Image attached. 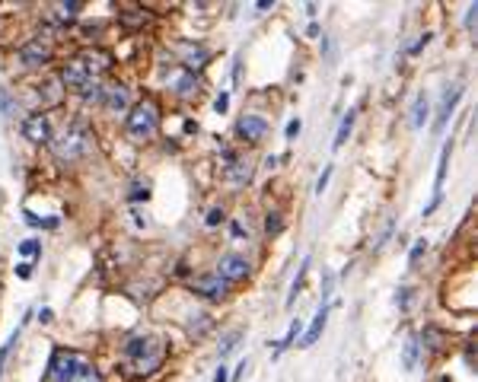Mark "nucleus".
Wrapping results in <instances>:
<instances>
[{
    "mask_svg": "<svg viewBox=\"0 0 478 382\" xmlns=\"http://www.w3.org/2000/svg\"><path fill=\"white\" fill-rule=\"evenodd\" d=\"M236 134H239L246 144H258V140H265V134H268V121L261 118V115L249 112L236 121Z\"/></svg>",
    "mask_w": 478,
    "mask_h": 382,
    "instance_id": "0eeeda50",
    "label": "nucleus"
},
{
    "mask_svg": "<svg viewBox=\"0 0 478 382\" xmlns=\"http://www.w3.org/2000/svg\"><path fill=\"white\" fill-rule=\"evenodd\" d=\"M239 337H242V328H233L229 335H223V341L217 344V354H220V360L233 354V350H236V341H239Z\"/></svg>",
    "mask_w": 478,
    "mask_h": 382,
    "instance_id": "b1692460",
    "label": "nucleus"
},
{
    "mask_svg": "<svg viewBox=\"0 0 478 382\" xmlns=\"http://www.w3.org/2000/svg\"><path fill=\"white\" fill-rule=\"evenodd\" d=\"M19 252H23L25 258H38V255H42V242H38V239H25V242H19Z\"/></svg>",
    "mask_w": 478,
    "mask_h": 382,
    "instance_id": "bb28decb",
    "label": "nucleus"
},
{
    "mask_svg": "<svg viewBox=\"0 0 478 382\" xmlns=\"http://www.w3.org/2000/svg\"><path fill=\"white\" fill-rule=\"evenodd\" d=\"M23 137L29 140V144H51V140H55V134H51V118L45 112L29 115V118L23 121Z\"/></svg>",
    "mask_w": 478,
    "mask_h": 382,
    "instance_id": "423d86ee",
    "label": "nucleus"
},
{
    "mask_svg": "<svg viewBox=\"0 0 478 382\" xmlns=\"http://www.w3.org/2000/svg\"><path fill=\"white\" fill-rule=\"evenodd\" d=\"M325 322H329V303L319 306V312L312 316V322H309V328H306V335H303V341H300V347H312V344L322 337Z\"/></svg>",
    "mask_w": 478,
    "mask_h": 382,
    "instance_id": "ddd939ff",
    "label": "nucleus"
},
{
    "mask_svg": "<svg viewBox=\"0 0 478 382\" xmlns=\"http://www.w3.org/2000/svg\"><path fill=\"white\" fill-rule=\"evenodd\" d=\"M280 226H284V223H280V214H278V210H271V214H268V220H265V229H268L271 236H278Z\"/></svg>",
    "mask_w": 478,
    "mask_h": 382,
    "instance_id": "c85d7f7f",
    "label": "nucleus"
},
{
    "mask_svg": "<svg viewBox=\"0 0 478 382\" xmlns=\"http://www.w3.org/2000/svg\"><path fill=\"white\" fill-rule=\"evenodd\" d=\"M48 61H51V48L42 38H32V42H25L23 48H19V64H23V67H45Z\"/></svg>",
    "mask_w": 478,
    "mask_h": 382,
    "instance_id": "9d476101",
    "label": "nucleus"
},
{
    "mask_svg": "<svg viewBox=\"0 0 478 382\" xmlns=\"http://www.w3.org/2000/svg\"><path fill=\"white\" fill-rule=\"evenodd\" d=\"M172 89H176L178 96H195L198 93V80H195V74H188V70H182V74L172 80Z\"/></svg>",
    "mask_w": 478,
    "mask_h": 382,
    "instance_id": "f3484780",
    "label": "nucleus"
},
{
    "mask_svg": "<svg viewBox=\"0 0 478 382\" xmlns=\"http://www.w3.org/2000/svg\"><path fill=\"white\" fill-rule=\"evenodd\" d=\"M354 108H351V112L348 115H344V118H341V125H338V134H335V144H331V146H335V150H341V146H344V140H348L351 137V127H354Z\"/></svg>",
    "mask_w": 478,
    "mask_h": 382,
    "instance_id": "412c9836",
    "label": "nucleus"
},
{
    "mask_svg": "<svg viewBox=\"0 0 478 382\" xmlns=\"http://www.w3.org/2000/svg\"><path fill=\"white\" fill-rule=\"evenodd\" d=\"M51 146H55V156L57 159H80L83 153L89 150V134H86V127L83 125H70L67 131L61 134L57 140H51Z\"/></svg>",
    "mask_w": 478,
    "mask_h": 382,
    "instance_id": "7ed1b4c3",
    "label": "nucleus"
},
{
    "mask_svg": "<svg viewBox=\"0 0 478 382\" xmlns=\"http://www.w3.org/2000/svg\"><path fill=\"white\" fill-rule=\"evenodd\" d=\"M227 280H220L217 274H201V277H195L191 280V290L195 293H201V296H207V299H220V296H227Z\"/></svg>",
    "mask_w": 478,
    "mask_h": 382,
    "instance_id": "9b49d317",
    "label": "nucleus"
},
{
    "mask_svg": "<svg viewBox=\"0 0 478 382\" xmlns=\"http://www.w3.org/2000/svg\"><path fill=\"white\" fill-rule=\"evenodd\" d=\"M16 274H19L23 280H29V277H32V261H19V265H16Z\"/></svg>",
    "mask_w": 478,
    "mask_h": 382,
    "instance_id": "c9c22d12",
    "label": "nucleus"
},
{
    "mask_svg": "<svg viewBox=\"0 0 478 382\" xmlns=\"http://www.w3.org/2000/svg\"><path fill=\"white\" fill-rule=\"evenodd\" d=\"M16 341H19V328L13 331L10 341H6L4 347H0V376H4V363H6V357H10V350H13V344H16Z\"/></svg>",
    "mask_w": 478,
    "mask_h": 382,
    "instance_id": "cd10ccee",
    "label": "nucleus"
},
{
    "mask_svg": "<svg viewBox=\"0 0 478 382\" xmlns=\"http://www.w3.org/2000/svg\"><path fill=\"white\" fill-rule=\"evenodd\" d=\"M86 357L76 354V350H55L48 363V382H70L76 376V369L86 366Z\"/></svg>",
    "mask_w": 478,
    "mask_h": 382,
    "instance_id": "20e7f679",
    "label": "nucleus"
},
{
    "mask_svg": "<svg viewBox=\"0 0 478 382\" xmlns=\"http://www.w3.org/2000/svg\"><path fill=\"white\" fill-rule=\"evenodd\" d=\"M159 127V105L153 99H144L127 112V134L134 140H150Z\"/></svg>",
    "mask_w": 478,
    "mask_h": 382,
    "instance_id": "f257e3e1",
    "label": "nucleus"
},
{
    "mask_svg": "<svg viewBox=\"0 0 478 382\" xmlns=\"http://www.w3.org/2000/svg\"><path fill=\"white\" fill-rule=\"evenodd\" d=\"M51 318H55V312H51V309H38V322H42V325H48Z\"/></svg>",
    "mask_w": 478,
    "mask_h": 382,
    "instance_id": "ea45409f",
    "label": "nucleus"
},
{
    "mask_svg": "<svg viewBox=\"0 0 478 382\" xmlns=\"http://www.w3.org/2000/svg\"><path fill=\"white\" fill-rule=\"evenodd\" d=\"M220 220H223V207H210L207 210V220H204V223H207V226H217Z\"/></svg>",
    "mask_w": 478,
    "mask_h": 382,
    "instance_id": "72a5a7b5",
    "label": "nucleus"
},
{
    "mask_svg": "<svg viewBox=\"0 0 478 382\" xmlns=\"http://www.w3.org/2000/svg\"><path fill=\"white\" fill-rule=\"evenodd\" d=\"M331 286H335V274L325 271V280H322V303L331 296Z\"/></svg>",
    "mask_w": 478,
    "mask_h": 382,
    "instance_id": "2f4dec72",
    "label": "nucleus"
},
{
    "mask_svg": "<svg viewBox=\"0 0 478 382\" xmlns=\"http://www.w3.org/2000/svg\"><path fill=\"white\" fill-rule=\"evenodd\" d=\"M207 61H210V51L204 48V45H198V42H182L178 45V64H182L188 74L201 70Z\"/></svg>",
    "mask_w": 478,
    "mask_h": 382,
    "instance_id": "6e6552de",
    "label": "nucleus"
},
{
    "mask_svg": "<svg viewBox=\"0 0 478 382\" xmlns=\"http://www.w3.org/2000/svg\"><path fill=\"white\" fill-rule=\"evenodd\" d=\"M427 112H431V102H427L424 93H418V99H414V108H411V127H424Z\"/></svg>",
    "mask_w": 478,
    "mask_h": 382,
    "instance_id": "6ab92c4d",
    "label": "nucleus"
},
{
    "mask_svg": "<svg viewBox=\"0 0 478 382\" xmlns=\"http://www.w3.org/2000/svg\"><path fill=\"white\" fill-rule=\"evenodd\" d=\"M329 178H331V166H325V169H322V175H319V182H316V195H322V191H325Z\"/></svg>",
    "mask_w": 478,
    "mask_h": 382,
    "instance_id": "473e14b6",
    "label": "nucleus"
},
{
    "mask_svg": "<svg viewBox=\"0 0 478 382\" xmlns=\"http://www.w3.org/2000/svg\"><path fill=\"white\" fill-rule=\"evenodd\" d=\"M93 80L89 76V70H86V64L80 61V57H74V61H67L61 67V83H64V89H74V93H80L86 83Z\"/></svg>",
    "mask_w": 478,
    "mask_h": 382,
    "instance_id": "1a4fd4ad",
    "label": "nucleus"
},
{
    "mask_svg": "<svg viewBox=\"0 0 478 382\" xmlns=\"http://www.w3.org/2000/svg\"><path fill=\"white\" fill-rule=\"evenodd\" d=\"M431 38H433L431 32H427V35H421V42H418V45H414V48H411V54H418L421 48H427V45H431Z\"/></svg>",
    "mask_w": 478,
    "mask_h": 382,
    "instance_id": "58836bf2",
    "label": "nucleus"
},
{
    "mask_svg": "<svg viewBox=\"0 0 478 382\" xmlns=\"http://www.w3.org/2000/svg\"><path fill=\"white\" fill-rule=\"evenodd\" d=\"M462 99V89L459 86H453V93H446L443 96V102H440V115H437V125H433V131H443V125H446V118L453 115V105Z\"/></svg>",
    "mask_w": 478,
    "mask_h": 382,
    "instance_id": "4468645a",
    "label": "nucleus"
},
{
    "mask_svg": "<svg viewBox=\"0 0 478 382\" xmlns=\"http://www.w3.org/2000/svg\"><path fill=\"white\" fill-rule=\"evenodd\" d=\"M408 296H411V290H408V286H402V290H399V296H395V303H399L402 309H408Z\"/></svg>",
    "mask_w": 478,
    "mask_h": 382,
    "instance_id": "4c0bfd02",
    "label": "nucleus"
},
{
    "mask_svg": "<svg viewBox=\"0 0 478 382\" xmlns=\"http://www.w3.org/2000/svg\"><path fill=\"white\" fill-rule=\"evenodd\" d=\"M303 331V318H293L290 322V328H287V335L278 341V350H274V357H280L287 347H293V341H297V335Z\"/></svg>",
    "mask_w": 478,
    "mask_h": 382,
    "instance_id": "aec40b11",
    "label": "nucleus"
},
{
    "mask_svg": "<svg viewBox=\"0 0 478 382\" xmlns=\"http://www.w3.org/2000/svg\"><path fill=\"white\" fill-rule=\"evenodd\" d=\"M102 105H106V112H112V115H125L127 112V86H121V83L108 86L106 96H102Z\"/></svg>",
    "mask_w": 478,
    "mask_h": 382,
    "instance_id": "f8f14e48",
    "label": "nucleus"
},
{
    "mask_svg": "<svg viewBox=\"0 0 478 382\" xmlns=\"http://www.w3.org/2000/svg\"><path fill=\"white\" fill-rule=\"evenodd\" d=\"M70 382H102V373L93 366V363H86L83 369H76V376Z\"/></svg>",
    "mask_w": 478,
    "mask_h": 382,
    "instance_id": "a878e982",
    "label": "nucleus"
},
{
    "mask_svg": "<svg viewBox=\"0 0 478 382\" xmlns=\"http://www.w3.org/2000/svg\"><path fill=\"white\" fill-rule=\"evenodd\" d=\"M80 93H83V99H86V102H102V96H106V89H102V83H99V80H89L86 86L80 89Z\"/></svg>",
    "mask_w": 478,
    "mask_h": 382,
    "instance_id": "393cba45",
    "label": "nucleus"
},
{
    "mask_svg": "<svg viewBox=\"0 0 478 382\" xmlns=\"http://www.w3.org/2000/svg\"><path fill=\"white\" fill-rule=\"evenodd\" d=\"M421 347H424V344H418V337H408L405 341V350H402V366H405V373H411V369L418 366Z\"/></svg>",
    "mask_w": 478,
    "mask_h": 382,
    "instance_id": "dca6fc26",
    "label": "nucleus"
},
{
    "mask_svg": "<svg viewBox=\"0 0 478 382\" xmlns=\"http://www.w3.org/2000/svg\"><path fill=\"white\" fill-rule=\"evenodd\" d=\"M83 64H86V70H89V76H93V70H108L112 67V54H108V51H89L86 57H80Z\"/></svg>",
    "mask_w": 478,
    "mask_h": 382,
    "instance_id": "2eb2a0df",
    "label": "nucleus"
},
{
    "mask_svg": "<svg viewBox=\"0 0 478 382\" xmlns=\"http://www.w3.org/2000/svg\"><path fill=\"white\" fill-rule=\"evenodd\" d=\"M427 252V239H418V245L411 248V255H408V265H418L421 261V255Z\"/></svg>",
    "mask_w": 478,
    "mask_h": 382,
    "instance_id": "7c9ffc66",
    "label": "nucleus"
},
{
    "mask_svg": "<svg viewBox=\"0 0 478 382\" xmlns=\"http://www.w3.org/2000/svg\"><path fill=\"white\" fill-rule=\"evenodd\" d=\"M246 369H249V360H242V363H239V366H236V376H233V379H236V382H239V376H242V373H246Z\"/></svg>",
    "mask_w": 478,
    "mask_h": 382,
    "instance_id": "37998d69",
    "label": "nucleus"
},
{
    "mask_svg": "<svg viewBox=\"0 0 478 382\" xmlns=\"http://www.w3.org/2000/svg\"><path fill=\"white\" fill-rule=\"evenodd\" d=\"M217 277L227 280V284H236V280H246L249 277V261L242 258V255L236 252H227L220 255V261H217Z\"/></svg>",
    "mask_w": 478,
    "mask_h": 382,
    "instance_id": "39448f33",
    "label": "nucleus"
},
{
    "mask_svg": "<svg viewBox=\"0 0 478 382\" xmlns=\"http://www.w3.org/2000/svg\"><path fill=\"white\" fill-rule=\"evenodd\" d=\"M13 108H16V102H13V96L6 93V89H0V115H10Z\"/></svg>",
    "mask_w": 478,
    "mask_h": 382,
    "instance_id": "c756f323",
    "label": "nucleus"
},
{
    "mask_svg": "<svg viewBox=\"0 0 478 382\" xmlns=\"http://www.w3.org/2000/svg\"><path fill=\"white\" fill-rule=\"evenodd\" d=\"M300 127H303V121H300V118H293V121H287V140H293V137H297V134H300Z\"/></svg>",
    "mask_w": 478,
    "mask_h": 382,
    "instance_id": "f704fd0d",
    "label": "nucleus"
},
{
    "mask_svg": "<svg viewBox=\"0 0 478 382\" xmlns=\"http://www.w3.org/2000/svg\"><path fill=\"white\" fill-rule=\"evenodd\" d=\"M80 10H83V4H76V0H70V4H55V19L57 23H70V19H76Z\"/></svg>",
    "mask_w": 478,
    "mask_h": 382,
    "instance_id": "5701e85b",
    "label": "nucleus"
},
{
    "mask_svg": "<svg viewBox=\"0 0 478 382\" xmlns=\"http://www.w3.org/2000/svg\"><path fill=\"white\" fill-rule=\"evenodd\" d=\"M125 357L137 363L140 373H150L153 366H159V360H163V350H159V344L153 341V337L137 335V337H131V341L125 344Z\"/></svg>",
    "mask_w": 478,
    "mask_h": 382,
    "instance_id": "f03ea898",
    "label": "nucleus"
},
{
    "mask_svg": "<svg viewBox=\"0 0 478 382\" xmlns=\"http://www.w3.org/2000/svg\"><path fill=\"white\" fill-rule=\"evenodd\" d=\"M214 382H229V373H227V366H220L214 373Z\"/></svg>",
    "mask_w": 478,
    "mask_h": 382,
    "instance_id": "a19ab883",
    "label": "nucleus"
},
{
    "mask_svg": "<svg viewBox=\"0 0 478 382\" xmlns=\"http://www.w3.org/2000/svg\"><path fill=\"white\" fill-rule=\"evenodd\" d=\"M214 108H217V112H227V108H229V96H227V93L217 96V99H214Z\"/></svg>",
    "mask_w": 478,
    "mask_h": 382,
    "instance_id": "e433bc0d",
    "label": "nucleus"
},
{
    "mask_svg": "<svg viewBox=\"0 0 478 382\" xmlns=\"http://www.w3.org/2000/svg\"><path fill=\"white\" fill-rule=\"evenodd\" d=\"M450 153H453V144H443V150H440V163H437V178H433V195H440V188H443L446 166H450Z\"/></svg>",
    "mask_w": 478,
    "mask_h": 382,
    "instance_id": "a211bd4d",
    "label": "nucleus"
},
{
    "mask_svg": "<svg viewBox=\"0 0 478 382\" xmlns=\"http://www.w3.org/2000/svg\"><path fill=\"white\" fill-rule=\"evenodd\" d=\"M306 274H309V258H303V265H300L297 277H293V284H290V293H287V306H293V299L300 296V290H303V280H306Z\"/></svg>",
    "mask_w": 478,
    "mask_h": 382,
    "instance_id": "4be33fe9",
    "label": "nucleus"
},
{
    "mask_svg": "<svg viewBox=\"0 0 478 382\" xmlns=\"http://www.w3.org/2000/svg\"><path fill=\"white\" fill-rule=\"evenodd\" d=\"M465 13H469V16H465V25H472V23H475V13H478V6H475V4H472V6H469V10H465Z\"/></svg>",
    "mask_w": 478,
    "mask_h": 382,
    "instance_id": "79ce46f5",
    "label": "nucleus"
}]
</instances>
